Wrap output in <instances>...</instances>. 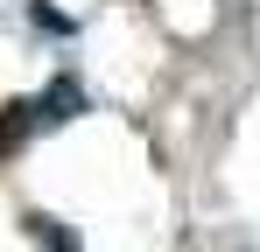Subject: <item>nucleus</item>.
Masks as SVG:
<instances>
[{
	"instance_id": "2",
	"label": "nucleus",
	"mask_w": 260,
	"mask_h": 252,
	"mask_svg": "<svg viewBox=\"0 0 260 252\" xmlns=\"http://www.w3.org/2000/svg\"><path fill=\"white\" fill-rule=\"evenodd\" d=\"M21 224H28V238H36L43 252H85V245H78V231H71L63 217H49V210H28Z\"/></svg>"
},
{
	"instance_id": "1",
	"label": "nucleus",
	"mask_w": 260,
	"mask_h": 252,
	"mask_svg": "<svg viewBox=\"0 0 260 252\" xmlns=\"http://www.w3.org/2000/svg\"><path fill=\"white\" fill-rule=\"evenodd\" d=\"M28 105H36V133H49V126H71L78 112H85V84H78V77H56L43 98H28Z\"/></svg>"
}]
</instances>
